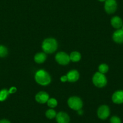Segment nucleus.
<instances>
[{
  "label": "nucleus",
  "mask_w": 123,
  "mask_h": 123,
  "mask_svg": "<svg viewBox=\"0 0 123 123\" xmlns=\"http://www.w3.org/2000/svg\"><path fill=\"white\" fill-rule=\"evenodd\" d=\"M0 123H10V121H9L8 119H3L0 120Z\"/></svg>",
  "instance_id": "b1692460"
},
{
  "label": "nucleus",
  "mask_w": 123,
  "mask_h": 123,
  "mask_svg": "<svg viewBox=\"0 0 123 123\" xmlns=\"http://www.w3.org/2000/svg\"><path fill=\"white\" fill-rule=\"evenodd\" d=\"M55 59L58 63L62 65H68L70 62L69 55L65 52H59L55 55Z\"/></svg>",
  "instance_id": "39448f33"
},
{
  "label": "nucleus",
  "mask_w": 123,
  "mask_h": 123,
  "mask_svg": "<svg viewBox=\"0 0 123 123\" xmlns=\"http://www.w3.org/2000/svg\"><path fill=\"white\" fill-rule=\"evenodd\" d=\"M57 42L55 39L47 38L42 42V48L45 53L51 54L57 49Z\"/></svg>",
  "instance_id": "f03ea898"
},
{
  "label": "nucleus",
  "mask_w": 123,
  "mask_h": 123,
  "mask_svg": "<svg viewBox=\"0 0 123 123\" xmlns=\"http://www.w3.org/2000/svg\"><path fill=\"white\" fill-rule=\"evenodd\" d=\"M68 81L69 82H75L77 81L80 77V74L77 70H71L68 73L67 75Z\"/></svg>",
  "instance_id": "f8f14e48"
},
{
  "label": "nucleus",
  "mask_w": 123,
  "mask_h": 123,
  "mask_svg": "<svg viewBox=\"0 0 123 123\" xmlns=\"http://www.w3.org/2000/svg\"><path fill=\"white\" fill-rule=\"evenodd\" d=\"M35 80L39 85L47 86L51 83V78L47 71L43 69H40L35 74Z\"/></svg>",
  "instance_id": "f257e3e1"
},
{
  "label": "nucleus",
  "mask_w": 123,
  "mask_h": 123,
  "mask_svg": "<svg viewBox=\"0 0 123 123\" xmlns=\"http://www.w3.org/2000/svg\"><path fill=\"white\" fill-rule=\"evenodd\" d=\"M9 90L6 89H3L0 91V101L3 102L7 98L8 96L9 95Z\"/></svg>",
  "instance_id": "dca6fc26"
},
{
  "label": "nucleus",
  "mask_w": 123,
  "mask_h": 123,
  "mask_svg": "<svg viewBox=\"0 0 123 123\" xmlns=\"http://www.w3.org/2000/svg\"><path fill=\"white\" fill-rule=\"evenodd\" d=\"M98 71L100 73L105 74L109 71V67L107 65L105 64V63H103L101 64L98 67Z\"/></svg>",
  "instance_id": "6ab92c4d"
},
{
  "label": "nucleus",
  "mask_w": 123,
  "mask_h": 123,
  "mask_svg": "<svg viewBox=\"0 0 123 123\" xmlns=\"http://www.w3.org/2000/svg\"><path fill=\"white\" fill-rule=\"evenodd\" d=\"M68 105L74 111H79L83 107L82 100L78 97H71L68 100Z\"/></svg>",
  "instance_id": "20e7f679"
},
{
  "label": "nucleus",
  "mask_w": 123,
  "mask_h": 123,
  "mask_svg": "<svg viewBox=\"0 0 123 123\" xmlns=\"http://www.w3.org/2000/svg\"><path fill=\"white\" fill-rule=\"evenodd\" d=\"M97 115L100 119L105 120L110 115V109L107 105H102L97 111Z\"/></svg>",
  "instance_id": "0eeeda50"
},
{
  "label": "nucleus",
  "mask_w": 123,
  "mask_h": 123,
  "mask_svg": "<svg viewBox=\"0 0 123 123\" xmlns=\"http://www.w3.org/2000/svg\"><path fill=\"white\" fill-rule=\"evenodd\" d=\"M105 9L108 14H113L115 12L117 9V3L116 0H106Z\"/></svg>",
  "instance_id": "423d86ee"
},
{
  "label": "nucleus",
  "mask_w": 123,
  "mask_h": 123,
  "mask_svg": "<svg viewBox=\"0 0 123 123\" xmlns=\"http://www.w3.org/2000/svg\"><path fill=\"white\" fill-rule=\"evenodd\" d=\"M35 99H36V101L39 103L44 104L47 103L48 100H49V95L47 92L41 91L36 94Z\"/></svg>",
  "instance_id": "9d476101"
},
{
  "label": "nucleus",
  "mask_w": 123,
  "mask_h": 123,
  "mask_svg": "<svg viewBox=\"0 0 123 123\" xmlns=\"http://www.w3.org/2000/svg\"><path fill=\"white\" fill-rule=\"evenodd\" d=\"M98 1H100V2H105V1L106 0H98Z\"/></svg>",
  "instance_id": "a878e982"
},
{
  "label": "nucleus",
  "mask_w": 123,
  "mask_h": 123,
  "mask_svg": "<svg viewBox=\"0 0 123 123\" xmlns=\"http://www.w3.org/2000/svg\"><path fill=\"white\" fill-rule=\"evenodd\" d=\"M112 101L117 105L123 103V91L118 90L115 92L112 95Z\"/></svg>",
  "instance_id": "1a4fd4ad"
},
{
  "label": "nucleus",
  "mask_w": 123,
  "mask_h": 123,
  "mask_svg": "<svg viewBox=\"0 0 123 123\" xmlns=\"http://www.w3.org/2000/svg\"><path fill=\"white\" fill-rule=\"evenodd\" d=\"M8 54V49L6 47L0 45V57H5Z\"/></svg>",
  "instance_id": "a211bd4d"
},
{
  "label": "nucleus",
  "mask_w": 123,
  "mask_h": 123,
  "mask_svg": "<svg viewBox=\"0 0 123 123\" xmlns=\"http://www.w3.org/2000/svg\"><path fill=\"white\" fill-rule=\"evenodd\" d=\"M121 30L123 31V25H122V27H121Z\"/></svg>",
  "instance_id": "bb28decb"
},
{
  "label": "nucleus",
  "mask_w": 123,
  "mask_h": 123,
  "mask_svg": "<svg viewBox=\"0 0 123 123\" xmlns=\"http://www.w3.org/2000/svg\"><path fill=\"white\" fill-rule=\"evenodd\" d=\"M57 101L55 98H49L47 101V105L51 108H54L57 106Z\"/></svg>",
  "instance_id": "aec40b11"
},
{
  "label": "nucleus",
  "mask_w": 123,
  "mask_h": 123,
  "mask_svg": "<svg viewBox=\"0 0 123 123\" xmlns=\"http://www.w3.org/2000/svg\"><path fill=\"white\" fill-rule=\"evenodd\" d=\"M92 82L95 86L98 87H105L107 85V80L105 74L97 72L92 77Z\"/></svg>",
  "instance_id": "7ed1b4c3"
},
{
  "label": "nucleus",
  "mask_w": 123,
  "mask_h": 123,
  "mask_svg": "<svg viewBox=\"0 0 123 123\" xmlns=\"http://www.w3.org/2000/svg\"><path fill=\"white\" fill-rule=\"evenodd\" d=\"M35 61L37 63H43L47 59V55L45 53H37L35 55Z\"/></svg>",
  "instance_id": "4468645a"
},
{
  "label": "nucleus",
  "mask_w": 123,
  "mask_h": 123,
  "mask_svg": "<svg viewBox=\"0 0 123 123\" xmlns=\"http://www.w3.org/2000/svg\"><path fill=\"white\" fill-rule=\"evenodd\" d=\"M70 60L73 62H77L80 61L81 58V54L78 51H73L69 55Z\"/></svg>",
  "instance_id": "2eb2a0df"
},
{
  "label": "nucleus",
  "mask_w": 123,
  "mask_h": 123,
  "mask_svg": "<svg viewBox=\"0 0 123 123\" xmlns=\"http://www.w3.org/2000/svg\"><path fill=\"white\" fill-rule=\"evenodd\" d=\"M111 25L113 28L116 29H120L123 24V22L122 19L118 16H113L111 21Z\"/></svg>",
  "instance_id": "ddd939ff"
},
{
  "label": "nucleus",
  "mask_w": 123,
  "mask_h": 123,
  "mask_svg": "<svg viewBox=\"0 0 123 123\" xmlns=\"http://www.w3.org/2000/svg\"><path fill=\"white\" fill-rule=\"evenodd\" d=\"M78 111V113H79V115H82L83 114V111H82V110H81V109L79 110V111Z\"/></svg>",
  "instance_id": "393cba45"
},
{
  "label": "nucleus",
  "mask_w": 123,
  "mask_h": 123,
  "mask_svg": "<svg viewBox=\"0 0 123 123\" xmlns=\"http://www.w3.org/2000/svg\"><path fill=\"white\" fill-rule=\"evenodd\" d=\"M112 39L117 43H123V31L121 29H117L113 33Z\"/></svg>",
  "instance_id": "9b49d317"
},
{
  "label": "nucleus",
  "mask_w": 123,
  "mask_h": 123,
  "mask_svg": "<svg viewBox=\"0 0 123 123\" xmlns=\"http://www.w3.org/2000/svg\"><path fill=\"white\" fill-rule=\"evenodd\" d=\"M111 123H121V120L117 116H113L110 119Z\"/></svg>",
  "instance_id": "412c9836"
},
{
  "label": "nucleus",
  "mask_w": 123,
  "mask_h": 123,
  "mask_svg": "<svg viewBox=\"0 0 123 123\" xmlns=\"http://www.w3.org/2000/svg\"><path fill=\"white\" fill-rule=\"evenodd\" d=\"M16 91H17V89H16V87H12L9 90V94H13V93L16 92Z\"/></svg>",
  "instance_id": "4be33fe9"
},
{
  "label": "nucleus",
  "mask_w": 123,
  "mask_h": 123,
  "mask_svg": "<svg viewBox=\"0 0 123 123\" xmlns=\"http://www.w3.org/2000/svg\"><path fill=\"white\" fill-rule=\"evenodd\" d=\"M55 119L57 123H69L70 121L69 115L63 112H60L57 113Z\"/></svg>",
  "instance_id": "6e6552de"
},
{
  "label": "nucleus",
  "mask_w": 123,
  "mask_h": 123,
  "mask_svg": "<svg viewBox=\"0 0 123 123\" xmlns=\"http://www.w3.org/2000/svg\"><path fill=\"white\" fill-rule=\"evenodd\" d=\"M57 115V113L54 109H48L45 112V116L48 119H53V118H55Z\"/></svg>",
  "instance_id": "f3484780"
},
{
  "label": "nucleus",
  "mask_w": 123,
  "mask_h": 123,
  "mask_svg": "<svg viewBox=\"0 0 123 123\" xmlns=\"http://www.w3.org/2000/svg\"><path fill=\"white\" fill-rule=\"evenodd\" d=\"M60 80H61V81H62V82H66L67 81H68V79H67V75H63V76L62 77L60 78Z\"/></svg>",
  "instance_id": "5701e85b"
}]
</instances>
